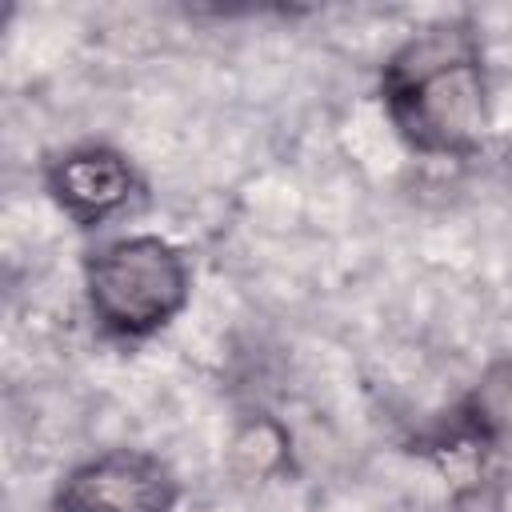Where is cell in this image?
I'll return each mask as SVG.
<instances>
[{
  "instance_id": "obj_1",
  "label": "cell",
  "mask_w": 512,
  "mask_h": 512,
  "mask_svg": "<svg viewBox=\"0 0 512 512\" xmlns=\"http://www.w3.org/2000/svg\"><path fill=\"white\" fill-rule=\"evenodd\" d=\"M384 108L396 132L428 156H468L488 124L480 40L468 20L416 32L384 64Z\"/></svg>"
},
{
  "instance_id": "obj_2",
  "label": "cell",
  "mask_w": 512,
  "mask_h": 512,
  "mask_svg": "<svg viewBox=\"0 0 512 512\" xmlns=\"http://www.w3.org/2000/svg\"><path fill=\"white\" fill-rule=\"evenodd\" d=\"M84 284L96 324L108 336L140 340L184 308L188 264L160 236H128L88 260Z\"/></svg>"
},
{
  "instance_id": "obj_3",
  "label": "cell",
  "mask_w": 512,
  "mask_h": 512,
  "mask_svg": "<svg viewBox=\"0 0 512 512\" xmlns=\"http://www.w3.org/2000/svg\"><path fill=\"white\" fill-rule=\"evenodd\" d=\"M172 500L176 480L156 456L116 448L68 472L56 512H168Z\"/></svg>"
},
{
  "instance_id": "obj_4",
  "label": "cell",
  "mask_w": 512,
  "mask_h": 512,
  "mask_svg": "<svg viewBox=\"0 0 512 512\" xmlns=\"http://www.w3.org/2000/svg\"><path fill=\"white\" fill-rule=\"evenodd\" d=\"M48 188L76 224H100L132 196V168L112 148H76L48 168Z\"/></svg>"
},
{
  "instance_id": "obj_5",
  "label": "cell",
  "mask_w": 512,
  "mask_h": 512,
  "mask_svg": "<svg viewBox=\"0 0 512 512\" xmlns=\"http://www.w3.org/2000/svg\"><path fill=\"white\" fill-rule=\"evenodd\" d=\"M284 432L276 428V424H268V420H256V424H248L240 436H236V444H232V460H236V468L240 472H248V476H264V472H272L280 460H284Z\"/></svg>"
}]
</instances>
